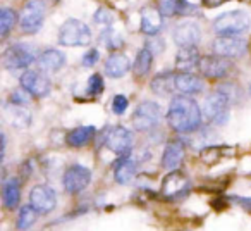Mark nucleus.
<instances>
[{"label":"nucleus","mask_w":251,"mask_h":231,"mask_svg":"<svg viewBox=\"0 0 251 231\" xmlns=\"http://www.w3.org/2000/svg\"><path fill=\"white\" fill-rule=\"evenodd\" d=\"M203 119V111H200L196 100L189 95L179 93L171 100L167 111V123L177 133H191L198 130Z\"/></svg>","instance_id":"1"},{"label":"nucleus","mask_w":251,"mask_h":231,"mask_svg":"<svg viewBox=\"0 0 251 231\" xmlns=\"http://www.w3.org/2000/svg\"><path fill=\"white\" fill-rule=\"evenodd\" d=\"M251 28L250 14L244 11H229L213 21V31L219 36H239Z\"/></svg>","instance_id":"2"},{"label":"nucleus","mask_w":251,"mask_h":231,"mask_svg":"<svg viewBox=\"0 0 251 231\" xmlns=\"http://www.w3.org/2000/svg\"><path fill=\"white\" fill-rule=\"evenodd\" d=\"M232 105L230 98L224 93L220 88H217L213 93L206 97L205 104H203V117L208 123L222 126L229 121V109Z\"/></svg>","instance_id":"3"},{"label":"nucleus","mask_w":251,"mask_h":231,"mask_svg":"<svg viewBox=\"0 0 251 231\" xmlns=\"http://www.w3.org/2000/svg\"><path fill=\"white\" fill-rule=\"evenodd\" d=\"M59 42L66 47H86L91 43V31L86 23L79 19H67L60 26Z\"/></svg>","instance_id":"4"},{"label":"nucleus","mask_w":251,"mask_h":231,"mask_svg":"<svg viewBox=\"0 0 251 231\" xmlns=\"http://www.w3.org/2000/svg\"><path fill=\"white\" fill-rule=\"evenodd\" d=\"M36 60V52L29 43H12L2 56V64L5 69H28Z\"/></svg>","instance_id":"5"},{"label":"nucleus","mask_w":251,"mask_h":231,"mask_svg":"<svg viewBox=\"0 0 251 231\" xmlns=\"http://www.w3.org/2000/svg\"><path fill=\"white\" fill-rule=\"evenodd\" d=\"M162 121V109L157 102H141L133 114V124L138 131H150Z\"/></svg>","instance_id":"6"},{"label":"nucleus","mask_w":251,"mask_h":231,"mask_svg":"<svg viewBox=\"0 0 251 231\" xmlns=\"http://www.w3.org/2000/svg\"><path fill=\"white\" fill-rule=\"evenodd\" d=\"M45 21V4L42 0H28L19 14V26L25 33H36Z\"/></svg>","instance_id":"7"},{"label":"nucleus","mask_w":251,"mask_h":231,"mask_svg":"<svg viewBox=\"0 0 251 231\" xmlns=\"http://www.w3.org/2000/svg\"><path fill=\"white\" fill-rule=\"evenodd\" d=\"M191 190V183L186 174L181 171H171L162 181V195L169 200H179L186 197Z\"/></svg>","instance_id":"8"},{"label":"nucleus","mask_w":251,"mask_h":231,"mask_svg":"<svg viewBox=\"0 0 251 231\" xmlns=\"http://www.w3.org/2000/svg\"><path fill=\"white\" fill-rule=\"evenodd\" d=\"M91 181V171L88 168L81 164H74L64 173V188H66L67 193H81Z\"/></svg>","instance_id":"9"},{"label":"nucleus","mask_w":251,"mask_h":231,"mask_svg":"<svg viewBox=\"0 0 251 231\" xmlns=\"http://www.w3.org/2000/svg\"><path fill=\"white\" fill-rule=\"evenodd\" d=\"M105 145L117 155H129L131 148L134 145L133 133L124 126H115L107 133Z\"/></svg>","instance_id":"10"},{"label":"nucleus","mask_w":251,"mask_h":231,"mask_svg":"<svg viewBox=\"0 0 251 231\" xmlns=\"http://www.w3.org/2000/svg\"><path fill=\"white\" fill-rule=\"evenodd\" d=\"M248 50V42L241 36H219L213 42V52L227 59L243 57Z\"/></svg>","instance_id":"11"},{"label":"nucleus","mask_w":251,"mask_h":231,"mask_svg":"<svg viewBox=\"0 0 251 231\" xmlns=\"http://www.w3.org/2000/svg\"><path fill=\"white\" fill-rule=\"evenodd\" d=\"M21 87L35 98L47 97L52 90L50 80L40 71H26L21 76Z\"/></svg>","instance_id":"12"},{"label":"nucleus","mask_w":251,"mask_h":231,"mask_svg":"<svg viewBox=\"0 0 251 231\" xmlns=\"http://www.w3.org/2000/svg\"><path fill=\"white\" fill-rule=\"evenodd\" d=\"M29 203L40 214H49L57 205V193L53 188L47 185H36L29 193Z\"/></svg>","instance_id":"13"},{"label":"nucleus","mask_w":251,"mask_h":231,"mask_svg":"<svg viewBox=\"0 0 251 231\" xmlns=\"http://www.w3.org/2000/svg\"><path fill=\"white\" fill-rule=\"evenodd\" d=\"M230 64L227 62V57L222 56H205L200 60V71L203 76L212 80H222L229 74Z\"/></svg>","instance_id":"14"},{"label":"nucleus","mask_w":251,"mask_h":231,"mask_svg":"<svg viewBox=\"0 0 251 231\" xmlns=\"http://www.w3.org/2000/svg\"><path fill=\"white\" fill-rule=\"evenodd\" d=\"M172 36H174V42L179 47L198 45L200 40H201V28L195 21H184L176 26Z\"/></svg>","instance_id":"15"},{"label":"nucleus","mask_w":251,"mask_h":231,"mask_svg":"<svg viewBox=\"0 0 251 231\" xmlns=\"http://www.w3.org/2000/svg\"><path fill=\"white\" fill-rule=\"evenodd\" d=\"M164 18L160 9L155 7H143L141 9V31L148 36H155L164 28Z\"/></svg>","instance_id":"16"},{"label":"nucleus","mask_w":251,"mask_h":231,"mask_svg":"<svg viewBox=\"0 0 251 231\" xmlns=\"http://www.w3.org/2000/svg\"><path fill=\"white\" fill-rule=\"evenodd\" d=\"M205 83L200 76L189 73V71H179L176 73V91L184 95H196L201 93Z\"/></svg>","instance_id":"17"},{"label":"nucleus","mask_w":251,"mask_h":231,"mask_svg":"<svg viewBox=\"0 0 251 231\" xmlns=\"http://www.w3.org/2000/svg\"><path fill=\"white\" fill-rule=\"evenodd\" d=\"M4 112L9 123H11L12 126L19 128V130H25V128H28L29 124H31V112H29L25 105L9 102L4 107Z\"/></svg>","instance_id":"18"},{"label":"nucleus","mask_w":251,"mask_h":231,"mask_svg":"<svg viewBox=\"0 0 251 231\" xmlns=\"http://www.w3.org/2000/svg\"><path fill=\"white\" fill-rule=\"evenodd\" d=\"M200 56L196 45L191 47H179L177 54H176V67L177 71H193L195 67H200Z\"/></svg>","instance_id":"19"},{"label":"nucleus","mask_w":251,"mask_h":231,"mask_svg":"<svg viewBox=\"0 0 251 231\" xmlns=\"http://www.w3.org/2000/svg\"><path fill=\"white\" fill-rule=\"evenodd\" d=\"M182 159H184V145H182V142H169L164 150V155H162V166L165 169H169V171H174L182 164Z\"/></svg>","instance_id":"20"},{"label":"nucleus","mask_w":251,"mask_h":231,"mask_svg":"<svg viewBox=\"0 0 251 231\" xmlns=\"http://www.w3.org/2000/svg\"><path fill=\"white\" fill-rule=\"evenodd\" d=\"M36 62H38L42 71L55 73V71H59L60 67L66 64V56H64V52H60V50H57V49H49L40 54Z\"/></svg>","instance_id":"21"},{"label":"nucleus","mask_w":251,"mask_h":231,"mask_svg":"<svg viewBox=\"0 0 251 231\" xmlns=\"http://www.w3.org/2000/svg\"><path fill=\"white\" fill-rule=\"evenodd\" d=\"M21 200V185H19L18 178H7L2 185V203L5 209L14 210L19 205Z\"/></svg>","instance_id":"22"},{"label":"nucleus","mask_w":251,"mask_h":231,"mask_svg":"<svg viewBox=\"0 0 251 231\" xmlns=\"http://www.w3.org/2000/svg\"><path fill=\"white\" fill-rule=\"evenodd\" d=\"M150 88L153 93L160 95V97L177 93L176 91V73H172V71H162V73H158L151 80Z\"/></svg>","instance_id":"23"},{"label":"nucleus","mask_w":251,"mask_h":231,"mask_svg":"<svg viewBox=\"0 0 251 231\" xmlns=\"http://www.w3.org/2000/svg\"><path fill=\"white\" fill-rule=\"evenodd\" d=\"M157 7L160 9V12L165 18L184 16V14H193V12H196V9L189 4L188 0H158Z\"/></svg>","instance_id":"24"},{"label":"nucleus","mask_w":251,"mask_h":231,"mask_svg":"<svg viewBox=\"0 0 251 231\" xmlns=\"http://www.w3.org/2000/svg\"><path fill=\"white\" fill-rule=\"evenodd\" d=\"M129 69L131 62L124 54H110L108 59L105 60V73L110 78H122Z\"/></svg>","instance_id":"25"},{"label":"nucleus","mask_w":251,"mask_h":231,"mask_svg":"<svg viewBox=\"0 0 251 231\" xmlns=\"http://www.w3.org/2000/svg\"><path fill=\"white\" fill-rule=\"evenodd\" d=\"M136 174V162L129 159L127 155H122L121 161L115 164L114 169V178L119 185H127Z\"/></svg>","instance_id":"26"},{"label":"nucleus","mask_w":251,"mask_h":231,"mask_svg":"<svg viewBox=\"0 0 251 231\" xmlns=\"http://www.w3.org/2000/svg\"><path fill=\"white\" fill-rule=\"evenodd\" d=\"M97 135V128L95 126H79V128H74L73 131H69L67 133V145H71V147L74 148H79V147H84V145H88L91 140H93V137Z\"/></svg>","instance_id":"27"},{"label":"nucleus","mask_w":251,"mask_h":231,"mask_svg":"<svg viewBox=\"0 0 251 231\" xmlns=\"http://www.w3.org/2000/svg\"><path fill=\"white\" fill-rule=\"evenodd\" d=\"M153 56L155 54L151 52L148 47L141 49L136 56V60H134V74L140 78L147 76L151 69V64H153Z\"/></svg>","instance_id":"28"},{"label":"nucleus","mask_w":251,"mask_h":231,"mask_svg":"<svg viewBox=\"0 0 251 231\" xmlns=\"http://www.w3.org/2000/svg\"><path fill=\"white\" fill-rule=\"evenodd\" d=\"M16 21H18V14H16L12 9L2 7V11H0V36H2V38H5V36L11 33Z\"/></svg>","instance_id":"29"},{"label":"nucleus","mask_w":251,"mask_h":231,"mask_svg":"<svg viewBox=\"0 0 251 231\" xmlns=\"http://www.w3.org/2000/svg\"><path fill=\"white\" fill-rule=\"evenodd\" d=\"M38 210L29 203V205H25L21 207L19 210V216H18V230H28L35 224L36 221V216H38Z\"/></svg>","instance_id":"30"},{"label":"nucleus","mask_w":251,"mask_h":231,"mask_svg":"<svg viewBox=\"0 0 251 231\" xmlns=\"http://www.w3.org/2000/svg\"><path fill=\"white\" fill-rule=\"evenodd\" d=\"M101 43H103L107 49L117 50L122 47V36L119 35L114 29H105L103 35H101Z\"/></svg>","instance_id":"31"},{"label":"nucleus","mask_w":251,"mask_h":231,"mask_svg":"<svg viewBox=\"0 0 251 231\" xmlns=\"http://www.w3.org/2000/svg\"><path fill=\"white\" fill-rule=\"evenodd\" d=\"M103 78L100 76V74H91L90 80H88V95L90 97H98V95H101V91H103Z\"/></svg>","instance_id":"32"},{"label":"nucleus","mask_w":251,"mask_h":231,"mask_svg":"<svg viewBox=\"0 0 251 231\" xmlns=\"http://www.w3.org/2000/svg\"><path fill=\"white\" fill-rule=\"evenodd\" d=\"M127 107H129L127 97H124V95H115L114 100H112V111H114V114L122 116L127 111Z\"/></svg>","instance_id":"33"},{"label":"nucleus","mask_w":251,"mask_h":231,"mask_svg":"<svg viewBox=\"0 0 251 231\" xmlns=\"http://www.w3.org/2000/svg\"><path fill=\"white\" fill-rule=\"evenodd\" d=\"M220 90H222L224 93L230 98V102H232V104H234V102L241 100V90L236 87V85H222V87H220Z\"/></svg>","instance_id":"34"},{"label":"nucleus","mask_w":251,"mask_h":231,"mask_svg":"<svg viewBox=\"0 0 251 231\" xmlns=\"http://www.w3.org/2000/svg\"><path fill=\"white\" fill-rule=\"evenodd\" d=\"M98 57H100V52H98L97 49H91V50H88V52L83 56V59H81V64H83L84 67H93L95 64L98 62Z\"/></svg>","instance_id":"35"},{"label":"nucleus","mask_w":251,"mask_h":231,"mask_svg":"<svg viewBox=\"0 0 251 231\" xmlns=\"http://www.w3.org/2000/svg\"><path fill=\"white\" fill-rule=\"evenodd\" d=\"M28 91L25 90V88L21 87V90H16L11 93V100L12 104H19V105H26V102H28Z\"/></svg>","instance_id":"36"},{"label":"nucleus","mask_w":251,"mask_h":231,"mask_svg":"<svg viewBox=\"0 0 251 231\" xmlns=\"http://www.w3.org/2000/svg\"><path fill=\"white\" fill-rule=\"evenodd\" d=\"M95 23L97 25H112V16H110V12L107 11V9H100V11H97L95 12Z\"/></svg>","instance_id":"37"},{"label":"nucleus","mask_w":251,"mask_h":231,"mask_svg":"<svg viewBox=\"0 0 251 231\" xmlns=\"http://www.w3.org/2000/svg\"><path fill=\"white\" fill-rule=\"evenodd\" d=\"M147 47L153 54H160L162 50H164L165 45H164V42H162V38H158V36L155 35V36H151V40H148V42H147Z\"/></svg>","instance_id":"38"},{"label":"nucleus","mask_w":251,"mask_h":231,"mask_svg":"<svg viewBox=\"0 0 251 231\" xmlns=\"http://www.w3.org/2000/svg\"><path fill=\"white\" fill-rule=\"evenodd\" d=\"M203 2H205V5H208V7H217V5L224 4L227 0H203Z\"/></svg>","instance_id":"39"},{"label":"nucleus","mask_w":251,"mask_h":231,"mask_svg":"<svg viewBox=\"0 0 251 231\" xmlns=\"http://www.w3.org/2000/svg\"><path fill=\"white\" fill-rule=\"evenodd\" d=\"M250 93H251V88H250Z\"/></svg>","instance_id":"40"}]
</instances>
